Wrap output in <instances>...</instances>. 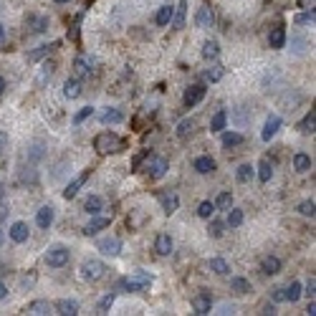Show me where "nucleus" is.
I'll use <instances>...</instances> for the list:
<instances>
[{"label":"nucleus","mask_w":316,"mask_h":316,"mask_svg":"<svg viewBox=\"0 0 316 316\" xmlns=\"http://www.w3.org/2000/svg\"><path fill=\"white\" fill-rule=\"evenodd\" d=\"M299 213H301V215H306V218H314V213H316L314 200H304V203L299 205Z\"/></svg>","instance_id":"obj_46"},{"label":"nucleus","mask_w":316,"mask_h":316,"mask_svg":"<svg viewBox=\"0 0 316 316\" xmlns=\"http://www.w3.org/2000/svg\"><path fill=\"white\" fill-rule=\"evenodd\" d=\"M279 129H281V116H279V114H271L268 119H266V124H263V132H261L263 142H271Z\"/></svg>","instance_id":"obj_9"},{"label":"nucleus","mask_w":316,"mask_h":316,"mask_svg":"<svg viewBox=\"0 0 316 316\" xmlns=\"http://www.w3.org/2000/svg\"><path fill=\"white\" fill-rule=\"evenodd\" d=\"M294 46H296V48H294L296 53H304V46H306V41H304V38H294Z\"/></svg>","instance_id":"obj_53"},{"label":"nucleus","mask_w":316,"mask_h":316,"mask_svg":"<svg viewBox=\"0 0 316 316\" xmlns=\"http://www.w3.org/2000/svg\"><path fill=\"white\" fill-rule=\"evenodd\" d=\"M243 218H246V215H243L241 208H233V205H230V208H228L225 225H228V228H241V225H243Z\"/></svg>","instance_id":"obj_22"},{"label":"nucleus","mask_w":316,"mask_h":316,"mask_svg":"<svg viewBox=\"0 0 316 316\" xmlns=\"http://www.w3.org/2000/svg\"><path fill=\"white\" fill-rule=\"evenodd\" d=\"M314 127H316V114H314V109L304 116V119L299 122V132H304V134H314Z\"/></svg>","instance_id":"obj_28"},{"label":"nucleus","mask_w":316,"mask_h":316,"mask_svg":"<svg viewBox=\"0 0 316 316\" xmlns=\"http://www.w3.org/2000/svg\"><path fill=\"white\" fill-rule=\"evenodd\" d=\"M84 210H86L89 215H96V213L104 210V200H101L99 195H89L86 200H84Z\"/></svg>","instance_id":"obj_23"},{"label":"nucleus","mask_w":316,"mask_h":316,"mask_svg":"<svg viewBox=\"0 0 316 316\" xmlns=\"http://www.w3.org/2000/svg\"><path fill=\"white\" fill-rule=\"evenodd\" d=\"M314 289H316V281H314V276H311L309 284H306V291H301V294H306L309 299H314Z\"/></svg>","instance_id":"obj_51"},{"label":"nucleus","mask_w":316,"mask_h":316,"mask_svg":"<svg viewBox=\"0 0 316 316\" xmlns=\"http://www.w3.org/2000/svg\"><path fill=\"white\" fill-rule=\"evenodd\" d=\"M185 8H187V0H180V5H177V15H172V25L175 28H185Z\"/></svg>","instance_id":"obj_36"},{"label":"nucleus","mask_w":316,"mask_h":316,"mask_svg":"<svg viewBox=\"0 0 316 316\" xmlns=\"http://www.w3.org/2000/svg\"><path fill=\"white\" fill-rule=\"evenodd\" d=\"M172 15H175V5H162L160 10H157V15H154V20H157V25H170V20H172Z\"/></svg>","instance_id":"obj_26"},{"label":"nucleus","mask_w":316,"mask_h":316,"mask_svg":"<svg viewBox=\"0 0 316 316\" xmlns=\"http://www.w3.org/2000/svg\"><path fill=\"white\" fill-rule=\"evenodd\" d=\"M208 268H210L213 273H218V276H228V273H230V266H228V261H223V258H210Z\"/></svg>","instance_id":"obj_31"},{"label":"nucleus","mask_w":316,"mask_h":316,"mask_svg":"<svg viewBox=\"0 0 316 316\" xmlns=\"http://www.w3.org/2000/svg\"><path fill=\"white\" fill-rule=\"evenodd\" d=\"M271 175H273L271 162H268V160H261V165H258V180H261V182H268Z\"/></svg>","instance_id":"obj_40"},{"label":"nucleus","mask_w":316,"mask_h":316,"mask_svg":"<svg viewBox=\"0 0 316 316\" xmlns=\"http://www.w3.org/2000/svg\"><path fill=\"white\" fill-rule=\"evenodd\" d=\"M8 235H10V241H13V243H25V241H28V235H30V230H28V225H25L23 220H18V223L10 225Z\"/></svg>","instance_id":"obj_12"},{"label":"nucleus","mask_w":316,"mask_h":316,"mask_svg":"<svg viewBox=\"0 0 316 316\" xmlns=\"http://www.w3.org/2000/svg\"><path fill=\"white\" fill-rule=\"evenodd\" d=\"M5 296H8V286H5V284H0V301H3Z\"/></svg>","instance_id":"obj_57"},{"label":"nucleus","mask_w":316,"mask_h":316,"mask_svg":"<svg viewBox=\"0 0 316 316\" xmlns=\"http://www.w3.org/2000/svg\"><path fill=\"white\" fill-rule=\"evenodd\" d=\"M104 271H106V266L99 258H89V261L81 263V276H84L86 281H99L101 276H104Z\"/></svg>","instance_id":"obj_5"},{"label":"nucleus","mask_w":316,"mask_h":316,"mask_svg":"<svg viewBox=\"0 0 316 316\" xmlns=\"http://www.w3.org/2000/svg\"><path fill=\"white\" fill-rule=\"evenodd\" d=\"M5 41V28H3V23H0V43Z\"/></svg>","instance_id":"obj_59"},{"label":"nucleus","mask_w":316,"mask_h":316,"mask_svg":"<svg viewBox=\"0 0 316 316\" xmlns=\"http://www.w3.org/2000/svg\"><path fill=\"white\" fill-rule=\"evenodd\" d=\"M91 114H94V106H84V109H78V111H76V116H73V124H81V122H86Z\"/></svg>","instance_id":"obj_44"},{"label":"nucleus","mask_w":316,"mask_h":316,"mask_svg":"<svg viewBox=\"0 0 316 316\" xmlns=\"http://www.w3.org/2000/svg\"><path fill=\"white\" fill-rule=\"evenodd\" d=\"M172 238H170V235L167 233H160V235H157V241H154V251L157 253H160V256H170L172 253Z\"/></svg>","instance_id":"obj_18"},{"label":"nucleus","mask_w":316,"mask_h":316,"mask_svg":"<svg viewBox=\"0 0 316 316\" xmlns=\"http://www.w3.org/2000/svg\"><path fill=\"white\" fill-rule=\"evenodd\" d=\"M73 68H76V73H89V63H86V58L78 56V58L73 61Z\"/></svg>","instance_id":"obj_48"},{"label":"nucleus","mask_w":316,"mask_h":316,"mask_svg":"<svg viewBox=\"0 0 316 316\" xmlns=\"http://www.w3.org/2000/svg\"><path fill=\"white\" fill-rule=\"evenodd\" d=\"M301 291H304V286L299 284V281H291V286H286L284 289V301H299L301 299Z\"/></svg>","instance_id":"obj_27"},{"label":"nucleus","mask_w":316,"mask_h":316,"mask_svg":"<svg viewBox=\"0 0 316 316\" xmlns=\"http://www.w3.org/2000/svg\"><path fill=\"white\" fill-rule=\"evenodd\" d=\"M3 243H5V233H3V230H0V246H3Z\"/></svg>","instance_id":"obj_61"},{"label":"nucleus","mask_w":316,"mask_h":316,"mask_svg":"<svg viewBox=\"0 0 316 316\" xmlns=\"http://www.w3.org/2000/svg\"><path fill=\"white\" fill-rule=\"evenodd\" d=\"M223 73H225V68H223V66H210V68L205 71V81L215 84V81H220V78H223Z\"/></svg>","instance_id":"obj_38"},{"label":"nucleus","mask_w":316,"mask_h":316,"mask_svg":"<svg viewBox=\"0 0 316 316\" xmlns=\"http://www.w3.org/2000/svg\"><path fill=\"white\" fill-rule=\"evenodd\" d=\"M225 124H228V111H225V109H220V111L213 116L210 129H213V132H223V129H225Z\"/></svg>","instance_id":"obj_32"},{"label":"nucleus","mask_w":316,"mask_h":316,"mask_svg":"<svg viewBox=\"0 0 316 316\" xmlns=\"http://www.w3.org/2000/svg\"><path fill=\"white\" fill-rule=\"evenodd\" d=\"M53 3H68V0H53Z\"/></svg>","instance_id":"obj_62"},{"label":"nucleus","mask_w":316,"mask_h":316,"mask_svg":"<svg viewBox=\"0 0 316 316\" xmlns=\"http://www.w3.org/2000/svg\"><path fill=\"white\" fill-rule=\"evenodd\" d=\"M192 311H195V314H200V316L210 314V311H213V296H210L208 291L195 294V296H192Z\"/></svg>","instance_id":"obj_8"},{"label":"nucleus","mask_w":316,"mask_h":316,"mask_svg":"<svg viewBox=\"0 0 316 316\" xmlns=\"http://www.w3.org/2000/svg\"><path fill=\"white\" fill-rule=\"evenodd\" d=\"M53 218H56V210H53V205H43L41 210L35 213V223H38V228H43V230H48V228H51Z\"/></svg>","instance_id":"obj_11"},{"label":"nucleus","mask_w":316,"mask_h":316,"mask_svg":"<svg viewBox=\"0 0 316 316\" xmlns=\"http://www.w3.org/2000/svg\"><path fill=\"white\" fill-rule=\"evenodd\" d=\"M261 271H263L266 276H276V273H281V261L276 258V256H266V258L261 261Z\"/></svg>","instance_id":"obj_21"},{"label":"nucleus","mask_w":316,"mask_h":316,"mask_svg":"<svg viewBox=\"0 0 316 316\" xmlns=\"http://www.w3.org/2000/svg\"><path fill=\"white\" fill-rule=\"evenodd\" d=\"M243 134L241 132H223V147H241Z\"/></svg>","instance_id":"obj_33"},{"label":"nucleus","mask_w":316,"mask_h":316,"mask_svg":"<svg viewBox=\"0 0 316 316\" xmlns=\"http://www.w3.org/2000/svg\"><path fill=\"white\" fill-rule=\"evenodd\" d=\"M205 84H192L187 91H185V96H182V101H185V106L187 109H192V106H197V104H200L203 99H205Z\"/></svg>","instance_id":"obj_7"},{"label":"nucleus","mask_w":316,"mask_h":316,"mask_svg":"<svg viewBox=\"0 0 316 316\" xmlns=\"http://www.w3.org/2000/svg\"><path fill=\"white\" fill-rule=\"evenodd\" d=\"M160 203H162L165 215H172V213L180 208V197H177L175 192H167V195H160Z\"/></svg>","instance_id":"obj_20"},{"label":"nucleus","mask_w":316,"mask_h":316,"mask_svg":"<svg viewBox=\"0 0 316 316\" xmlns=\"http://www.w3.org/2000/svg\"><path fill=\"white\" fill-rule=\"evenodd\" d=\"M213 20H215V13H213L210 5L197 8V13H195V23H197V28H210Z\"/></svg>","instance_id":"obj_14"},{"label":"nucleus","mask_w":316,"mask_h":316,"mask_svg":"<svg viewBox=\"0 0 316 316\" xmlns=\"http://www.w3.org/2000/svg\"><path fill=\"white\" fill-rule=\"evenodd\" d=\"M53 48H56V43H51V46H38L33 53H28V63H38L41 58H46V56H48Z\"/></svg>","instance_id":"obj_29"},{"label":"nucleus","mask_w":316,"mask_h":316,"mask_svg":"<svg viewBox=\"0 0 316 316\" xmlns=\"http://www.w3.org/2000/svg\"><path fill=\"white\" fill-rule=\"evenodd\" d=\"M96 251L114 258V256L122 253V241L116 238V235H106V238H99V241H96Z\"/></svg>","instance_id":"obj_6"},{"label":"nucleus","mask_w":316,"mask_h":316,"mask_svg":"<svg viewBox=\"0 0 316 316\" xmlns=\"http://www.w3.org/2000/svg\"><path fill=\"white\" fill-rule=\"evenodd\" d=\"M230 289H233L235 294H248V291H251V284H248L246 279H241V276H235V279H230Z\"/></svg>","instance_id":"obj_35"},{"label":"nucleus","mask_w":316,"mask_h":316,"mask_svg":"<svg viewBox=\"0 0 316 316\" xmlns=\"http://www.w3.org/2000/svg\"><path fill=\"white\" fill-rule=\"evenodd\" d=\"M68 248L66 246H53V248H48V253H46V266L48 268H63L66 263H68Z\"/></svg>","instance_id":"obj_4"},{"label":"nucleus","mask_w":316,"mask_h":316,"mask_svg":"<svg viewBox=\"0 0 316 316\" xmlns=\"http://www.w3.org/2000/svg\"><path fill=\"white\" fill-rule=\"evenodd\" d=\"M3 91H5V78L0 76V94H3Z\"/></svg>","instance_id":"obj_60"},{"label":"nucleus","mask_w":316,"mask_h":316,"mask_svg":"<svg viewBox=\"0 0 316 316\" xmlns=\"http://www.w3.org/2000/svg\"><path fill=\"white\" fill-rule=\"evenodd\" d=\"M294 170L296 172H309L311 170V157L306 152H296L294 154Z\"/></svg>","instance_id":"obj_25"},{"label":"nucleus","mask_w":316,"mask_h":316,"mask_svg":"<svg viewBox=\"0 0 316 316\" xmlns=\"http://www.w3.org/2000/svg\"><path fill=\"white\" fill-rule=\"evenodd\" d=\"M114 299H116V294L111 291V294H106L101 301H99V306H96V314H106L109 309H111V304H114Z\"/></svg>","instance_id":"obj_43"},{"label":"nucleus","mask_w":316,"mask_h":316,"mask_svg":"<svg viewBox=\"0 0 316 316\" xmlns=\"http://www.w3.org/2000/svg\"><path fill=\"white\" fill-rule=\"evenodd\" d=\"M268 46L276 48V51L286 46V28H284V25H276V28L268 33Z\"/></svg>","instance_id":"obj_15"},{"label":"nucleus","mask_w":316,"mask_h":316,"mask_svg":"<svg viewBox=\"0 0 316 316\" xmlns=\"http://www.w3.org/2000/svg\"><path fill=\"white\" fill-rule=\"evenodd\" d=\"M111 225V218H106V215H94V220H89V225L84 228V233L86 235H96L99 230H104V228H109Z\"/></svg>","instance_id":"obj_16"},{"label":"nucleus","mask_w":316,"mask_h":316,"mask_svg":"<svg viewBox=\"0 0 316 316\" xmlns=\"http://www.w3.org/2000/svg\"><path fill=\"white\" fill-rule=\"evenodd\" d=\"M192 167L200 172V175H210V172H215L218 165H215V160H213L210 154H203V157H197V160L192 162Z\"/></svg>","instance_id":"obj_17"},{"label":"nucleus","mask_w":316,"mask_h":316,"mask_svg":"<svg viewBox=\"0 0 316 316\" xmlns=\"http://www.w3.org/2000/svg\"><path fill=\"white\" fill-rule=\"evenodd\" d=\"M218 53H220V46H218V41H208L205 46H203V58H218Z\"/></svg>","instance_id":"obj_39"},{"label":"nucleus","mask_w":316,"mask_h":316,"mask_svg":"<svg viewBox=\"0 0 316 316\" xmlns=\"http://www.w3.org/2000/svg\"><path fill=\"white\" fill-rule=\"evenodd\" d=\"M25 311L28 314H35V316H46V314H53V304H48V301H30L28 306H25Z\"/></svg>","instance_id":"obj_19"},{"label":"nucleus","mask_w":316,"mask_h":316,"mask_svg":"<svg viewBox=\"0 0 316 316\" xmlns=\"http://www.w3.org/2000/svg\"><path fill=\"white\" fill-rule=\"evenodd\" d=\"M218 314H233V306L230 304H220V311Z\"/></svg>","instance_id":"obj_56"},{"label":"nucleus","mask_w":316,"mask_h":316,"mask_svg":"<svg viewBox=\"0 0 316 316\" xmlns=\"http://www.w3.org/2000/svg\"><path fill=\"white\" fill-rule=\"evenodd\" d=\"M122 119H124V114L119 109H106L101 114V124H119Z\"/></svg>","instance_id":"obj_30"},{"label":"nucleus","mask_w":316,"mask_h":316,"mask_svg":"<svg viewBox=\"0 0 316 316\" xmlns=\"http://www.w3.org/2000/svg\"><path fill=\"white\" fill-rule=\"evenodd\" d=\"M314 18H316V15H314V8H311V10L296 15V23H299V25H304V23H314Z\"/></svg>","instance_id":"obj_49"},{"label":"nucleus","mask_w":316,"mask_h":316,"mask_svg":"<svg viewBox=\"0 0 316 316\" xmlns=\"http://www.w3.org/2000/svg\"><path fill=\"white\" fill-rule=\"evenodd\" d=\"M53 314H61V316H76L78 314V304L73 299H61L53 304Z\"/></svg>","instance_id":"obj_13"},{"label":"nucleus","mask_w":316,"mask_h":316,"mask_svg":"<svg viewBox=\"0 0 316 316\" xmlns=\"http://www.w3.org/2000/svg\"><path fill=\"white\" fill-rule=\"evenodd\" d=\"M63 96L66 99H78L81 96V81H78V78H68V81L63 84Z\"/></svg>","instance_id":"obj_24"},{"label":"nucleus","mask_w":316,"mask_h":316,"mask_svg":"<svg viewBox=\"0 0 316 316\" xmlns=\"http://www.w3.org/2000/svg\"><path fill=\"white\" fill-rule=\"evenodd\" d=\"M147 154H149V149H144L142 154H137V157H134V162H132V167H134V170H139V165H142V160H144Z\"/></svg>","instance_id":"obj_52"},{"label":"nucleus","mask_w":316,"mask_h":316,"mask_svg":"<svg viewBox=\"0 0 316 316\" xmlns=\"http://www.w3.org/2000/svg\"><path fill=\"white\" fill-rule=\"evenodd\" d=\"M86 180H89V170H86V172H81L78 177H73V180L66 185V190H63V197H66V200H73V197L78 195V190L84 187V182H86Z\"/></svg>","instance_id":"obj_10"},{"label":"nucleus","mask_w":316,"mask_h":316,"mask_svg":"<svg viewBox=\"0 0 316 316\" xmlns=\"http://www.w3.org/2000/svg\"><path fill=\"white\" fill-rule=\"evenodd\" d=\"M306 314H309V316H314V314H316V304H314V299H311V304H309V309H306Z\"/></svg>","instance_id":"obj_58"},{"label":"nucleus","mask_w":316,"mask_h":316,"mask_svg":"<svg viewBox=\"0 0 316 316\" xmlns=\"http://www.w3.org/2000/svg\"><path fill=\"white\" fill-rule=\"evenodd\" d=\"M152 284H154V276H152V273H147V271H134V273L124 276V279L119 281V289H124V291H144V289H149Z\"/></svg>","instance_id":"obj_2"},{"label":"nucleus","mask_w":316,"mask_h":316,"mask_svg":"<svg viewBox=\"0 0 316 316\" xmlns=\"http://www.w3.org/2000/svg\"><path fill=\"white\" fill-rule=\"evenodd\" d=\"M8 213H10V205H8V200H3V197H0V223H3V220L8 218Z\"/></svg>","instance_id":"obj_50"},{"label":"nucleus","mask_w":316,"mask_h":316,"mask_svg":"<svg viewBox=\"0 0 316 316\" xmlns=\"http://www.w3.org/2000/svg\"><path fill=\"white\" fill-rule=\"evenodd\" d=\"M3 149H8V134L0 132V152H3Z\"/></svg>","instance_id":"obj_54"},{"label":"nucleus","mask_w":316,"mask_h":316,"mask_svg":"<svg viewBox=\"0 0 316 316\" xmlns=\"http://www.w3.org/2000/svg\"><path fill=\"white\" fill-rule=\"evenodd\" d=\"M273 301H284V289H276L273 291Z\"/></svg>","instance_id":"obj_55"},{"label":"nucleus","mask_w":316,"mask_h":316,"mask_svg":"<svg viewBox=\"0 0 316 316\" xmlns=\"http://www.w3.org/2000/svg\"><path fill=\"white\" fill-rule=\"evenodd\" d=\"M124 139L119 134H114V132H99L94 137V149L99 154H114V152H122L124 149Z\"/></svg>","instance_id":"obj_1"},{"label":"nucleus","mask_w":316,"mask_h":316,"mask_svg":"<svg viewBox=\"0 0 316 316\" xmlns=\"http://www.w3.org/2000/svg\"><path fill=\"white\" fill-rule=\"evenodd\" d=\"M197 215H200L203 220H210V218L215 215V203H210V200H203L200 205H197Z\"/></svg>","instance_id":"obj_34"},{"label":"nucleus","mask_w":316,"mask_h":316,"mask_svg":"<svg viewBox=\"0 0 316 316\" xmlns=\"http://www.w3.org/2000/svg\"><path fill=\"white\" fill-rule=\"evenodd\" d=\"M147 175L152 177V180H162L165 175H167V170H170V165H167V160L165 157H157V154H152L149 160H147Z\"/></svg>","instance_id":"obj_3"},{"label":"nucleus","mask_w":316,"mask_h":316,"mask_svg":"<svg viewBox=\"0 0 316 316\" xmlns=\"http://www.w3.org/2000/svg\"><path fill=\"white\" fill-rule=\"evenodd\" d=\"M192 127H195V124H192V119H182V122H180V127H177V137H180V139H185V137L192 132Z\"/></svg>","instance_id":"obj_45"},{"label":"nucleus","mask_w":316,"mask_h":316,"mask_svg":"<svg viewBox=\"0 0 316 316\" xmlns=\"http://www.w3.org/2000/svg\"><path fill=\"white\" fill-rule=\"evenodd\" d=\"M223 228H225V223H220V220H213L210 223V235H213V238H220V235H223Z\"/></svg>","instance_id":"obj_47"},{"label":"nucleus","mask_w":316,"mask_h":316,"mask_svg":"<svg viewBox=\"0 0 316 316\" xmlns=\"http://www.w3.org/2000/svg\"><path fill=\"white\" fill-rule=\"evenodd\" d=\"M233 205V195L230 192H220L218 200H215V210H228Z\"/></svg>","instance_id":"obj_42"},{"label":"nucleus","mask_w":316,"mask_h":316,"mask_svg":"<svg viewBox=\"0 0 316 316\" xmlns=\"http://www.w3.org/2000/svg\"><path fill=\"white\" fill-rule=\"evenodd\" d=\"M235 177H238V182H243V185L251 182V180H253V167H251V165H241L238 172H235Z\"/></svg>","instance_id":"obj_41"},{"label":"nucleus","mask_w":316,"mask_h":316,"mask_svg":"<svg viewBox=\"0 0 316 316\" xmlns=\"http://www.w3.org/2000/svg\"><path fill=\"white\" fill-rule=\"evenodd\" d=\"M30 30L33 33H43L46 28H48V18H43V15H30Z\"/></svg>","instance_id":"obj_37"}]
</instances>
